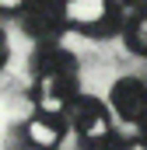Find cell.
Wrapping results in <instances>:
<instances>
[{
  "label": "cell",
  "instance_id": "obj_1",
  "mask_svg": "<svg viewBox=\"0 0 147 150\" xmlns=\"http://www.w3.org/2000/svg\"><path fill=\"white\" fill-rule=\"evenodd\" d=\"M70 122H74V129H77V136H81L91 150H102L112 136H116L112 115H109V108H105L98 98L77 94V98L70 101Z\"/></svg>",
  "mask_w": 147,
  "mask_h": 150
},
{
  "label": "cell",
  "instance_id": "obj_2",
  "mask_svg": "<svg viewBox=\"0 0 147 150\" xmlns=\"http://www.w3.org/2000/svg\"><path fill=\"white\" fill-rule=\"evenodd\" d=\"M63 11H67L70 28L88 35H112L119 28L116 0H63Z\"/></svg>",
  "mask_w": 147,
  "mask_h": 150
},
{
  "label": "cell",
  "instance_id": "obj_3",
  "mask_svg": "<svg viewBox=\"0 0 147 150\" xmlns=\"http://www.w3.org/2000/svg\"><path fill=\"white\" fill-rule=\"evenodd\" d=\"M21 25L39 42H56L63 35V28H70L63 0H28L25 11H21Z\"/></svg>",
  "mask_w": 147,
  "mask_h": 150
},
{
  "label": "cell",
  "instance_id": "obj_4",
  "mask_svg": "<svg viewBox=\"0 0 147 150\" xmlns=\"http://www.w3.org/2000/svg\"><path fill=\"white\" fill-rule=\"evenodd\" d=\"M77 70H60V74H35V84H32V98H35L39 112H53L63 115L70 108V101L77 98L74 94V80Z\"/></svg>",
  "mask_w": 147,
  "mask_h": 150
},
{
  "label": "cell",
  "instance_id": "obj_5",
  "mask_svg": "<svg viewBox=\"0 0 147 150\" xmlns=\"http://www.w3.org/2000/svg\"><path fill=\"white\" fill-rule=\"evenodd\" d=\"M109 108L130 126L147 122V84L140 77H119L109 91Z\"/></svg>",
  "mask_w": 147,
  "mask_h": 150
},
{
  "label": "cell",
  "instance_id": "obj_6",
  "mask_svg": "<svg viewBox=\"0 0 147 150\" xmlns=\"http://www.w3.org/2000/svg\"><path fill=\"white\" fill-rule=\"evenodd\" d=\"M25 140L32 150H56L63 140V119L53 112H39L25 122Z\"/></svg>",
  "mask_w": 147,
  "mask_h": 150
},
{
  "label": "cell",
  "instance_id": "obj_7",
  "mask_svg": "<svg viewBox=\"0 0 147 150\" xmlns=\"http://www.w3.org/2000/svg\"><path fill=\"white\" fill-rule=\"evenodd\" d=\"M126 45H130L137 56H147V11H140V14L126 25Z\"/></svg>",
  "mask_w": 147,
  "mask_h": 150
},
{
  "label": "cell",
  "instance_id": "obj_8",
  "mask_svg": "<svg viewBox=\"0 0 147 150\" xmlns=\"http://www.w3.org/2000/svg\"><path fill=\"white\" fill-rule=\"evenodd\" d=\"M102 150H147V140L144 136H119V133H116Z\"/></svg>",
  "mask_w": 147,
  "mask_h": 150
},
{
  "label": "cell",
  "instance_id": "obj_9",
  "mask_svg": "<svg viewBox=\"0 0 147 150\" xmlns=\"http://www.w3.org/2000/svg\"><path fill=\"white\" fill-rule=\"evenodd\" d=\"M25 4H28V0H0V11H4V14H11V11H25Z\"/></svg>",
  "mask_w": 147,
  "mask_h": 150
},
{
  "label": "cell",
  "instance_id": "obj_10",
  "mask_svg": "<svg viewBox=\"0 0 147 150\" xmlns=\"http://www.w3.org/2000/svg\"><path fill=\"white\" fill-rule=\"evenodd\" d=\"M130 4H137V0H130Z\"/></svg>",
  "mask_w": 147,
  "mask_h": 150
}]
</instances>
